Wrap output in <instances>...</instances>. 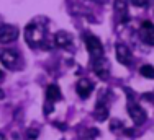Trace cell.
Returning a JSON list of instances; mask_svg holds the SVG:
<instances>
[{
  "instance_id": "cell-17",
  "label": "cell",
  "mask_w": 154,
  "mask_h": 140,
  "mask_svg": "<svg viewBox=\"0 0 154 140\" xmlns=\"http://www.w3.org/2000/svg\"><path fill=\"white\" fill-rule=\"evenodd\" d=\"M0 140H7V139H5V135H3V134H0Z\"/></svg>"
},
{
  "instance_id": "cell-9",
  "label": "cell",
  "mask_w": 154,
  "mask_h": 140,
  "mask_svg": "<svg viewBox=\"0 0 154 140\" xmlns=\"http://www.w3.org/2000/svg\"><path fill=\"white\" fill-rule=\"evenodd\" d=\"M115 54H116V60L123 65H130L131 64V51L126 44H116L115 46Z\"/></svg>"
},
{
  "instance_id": "cell-3",
  "label": "cell",
  "mask_w": 154,
  "mask_h": 140,
  "mask_svg": "<svg viewBox=\"0 0 154 140\" xmlns=\"http://www.w3.org/2000/svg\"><path fill=\"white\" fill-rule=\"evenodd\" d=\"M128 114H130V117L133 119V122L136 124V126H141V124L146 122V119H148L146 111L138 104V103H134L133 99H128Z\"/></svg>"
},
{
  "instance_id": "cell-5",
  "label": "cell",
  "mask_w": 154,
  "mask_h": 140,
  "mask_svg": "<svg viewBox=\"0 0 154 140\" xmlns=\"http://www.w3.org/2000/svg\"><path fill=\"white\" fill-rule=\"evenodd\" d=\"M128 5H130V0H115V16L118 20V23H128L130 21V13H128Z\"/></svg>"
},
{
  "instance_id": "cell-11",
  "label": "cell",
  "mask_w": 154,
  "mask_h": 140,
  "mask_svg": "<svg viewBox=\"0 0 154 140\" xmlns=\"http://www.w3.org/2000/svg\"><path fill=\"white\" fill-rule=\"evenodd\" d=\"M108 104L107 103H103V99H98V103L95 104V109H94V117L97 121H105L108 119Z\"/></svg>"
},
{
  "instance_id": "cell-19",
  "label": "cell",
  "mask_w": 154,
  "mask_h": 140,
  "mask_svg": "<svg viewBox=\"0 0 154 140\" xmlns=\"http://www.w3.org/2000/svg\"><path fill=\"white\" fill-rule=\"evenodd\" d=\"M3 78V73H2V70H0V80H2Z\"/></svg>"
},
{
  "instance_id": "cell-8",
  "label": "cell",
  "mask_w": 154,
  "mask_h": 140,
  "mask_svg": "<svg viewBox=\"0 0 154 140\" xmlns=\"http://www.w3.org/2000/svg\"><path fill=\"white\" fill-rule=\"evenodd\" d=\"M139 38L148 46H154V25L151 21H144L139 28Z\"/></svg>"
},
{
  "instance_id": "cell-12",
  "label": "cell",
  "mask_w": 154,
  "mask_h": 140,
  "mask_svg": "<svg viewBox=\"0 0 154 140\" xmlns=\"http://www.w3.org/2000/svg\"><path fill=\"white\" fill-rule=\"evenodd\" d=\"M54 41L59 47H64V49H69V47L72 46V36L69 34L67 31H59L56 33V36H54Z\"/></svg>"
},
{
  "instance_id": "cell-2",
  "label": "cell",
  "mask_w": 154,
  "mask_h": 140,
  "mask_svg": "<svg viewBox=\"0 0 154 140\" xmlns=\"http://www.w3.org/2000/svg\"><path fill=\"white\" fill-rule=\"evenodd\" d=\"M84 42H85V47L89 51L92 60L95 59H100V57H105V51H103V44L100 42V39L94 34H84Z\"/></svg>"
},
{
  "instance_id": "cell-16",
  "label": "cell",
  "mask_w": 154,
  "mask_h": 140,
  "mask_svg": "<svg viewBox=\"0 0 154 140\" xmlns=\"http://www.w3.org/2000/svg\"><path fill=\"white\" fill-rule=\"evenodd\" d=\"M5 98V93H3V90H0V99H3Z\"/></svg>"
},
{
  "instance_id": "cell-14",
  "label": "cell",
  "mask_w": 154,
  "mask_h": 140,
  "mask_svg": "<svg viewBox=\"0 0 154 140\" xmlns=\"http://www.w3.org/2000/svg\"><path fill=\"white\" fill-rule=\"evenodd\" d=\"M139 73H141L144 78H149V80H154V67L149 64L143 65L141 69H139Z\"/></svg>"
},
{
  "instance_id": "cell-18",
  "label": "cell",
  "mask_w": 154,
  "mask_h": 140,
  "mask_svg": "<svg viewBox=\"0 0 154 140\" xmlns=\"http://www.w3.org/2000/svg\"><path fill=\"white\" fill-rule=\"evenodd\" d=\"M90 2H105V0H90Z\"/></svg>"
},
{
  "instance_id": "cell-10",
  "label": "cell",
  "mask_w": 154,
  "mask_h": 140,
  "mask_svg": "<svg viewBox=\"0 0 154 140\" xmlns=\"http://www.w3.org/2000/svg\"><path fill=\"white\" fill-rule=\"evenodd\" d=\"M75 90H77V95H79L80 98L85 99V98H89L90 93L94 91V83L89 82V80H85V78H82V80H79V82H77Z\"/></svg>"
},
{
  "instance_id": "cell-7",
  "label": "cell",
  "mask_w": 154,
  "mask_h": 140,
  "mask_svg": "<svg viewBox=\"0 0 154 140\" xmlns=\"http://www.w3.org/2000/svg\"><path fill=\"white\" fill-rule=\"evenodd\" d=\"M18 38V29L13 25H2L0 26V42L8 44Z\"/></svg>"
},
{
  "instance_id": "cell-1",
  "label": "cell",
  "mask_w": 154,
  "mask_h": 140,
  "mask_svg": "<svg viewBox=\"0 0 154 140\" xmlns=\"http://www.w3.org/2000/svg\"><path fill=\"white\" fill-rule=\"evenodd\" d=\"M45 28L38 21H33L25 28V41L30 44V47H38L45 41Z\"/></svg>"
},
{
  "instance_id": "cell-13",
  "label": "cell",
  "mask_w": 154,
  "mask_h": 140,
  "mask_svg": "<svg viewBox=\"0 0 154 140\" xmlns=\"http://www.w3.org/2000/svg\"><path fill=\"white\" fill-rule=\"evenodd\" d=\"M61 96H62V95H61V90H59V86H57V85L51 83L49 86L46 88V101L48 103H51V104H53V103L59 101Z\"/></svg>"
},
{
  "instance_id": "cell-4",
  "label": "cell",
  "mask_w": 154,
  "mask_h": 140,
  "mask_svg": "<svg viewBox=\"0 0 154 140\" xmlns=\"http://www.w3.org/2000/svg\"><path fill=\"white\" fill-rule=\"evenodd\" d=\"M92 69H94L95 75H97L100 80H107L110 77V64H108V60L105 57L92 60Z\"/></svg>"
},
{
  "instance_id": "cell-15",
  "label": "cell",
  "mask_w": 154,
  "mask_h": 140,
  "mask_svg": "<svg viewBox=\"0 0 154 140\" xmlns=\"http://www.w3.org/2000/svg\"><path fill=\"white\" fill-rule=\"evenodd\" d=\"M131 3H133L134 7H138V8H146V7L151 3V0H131Z\"/></svg>"
},
{
  "instance_id": "cell-6",
  "label": "cell",
  "mask_w": 154,
  "mask_h": 140,
  "mask_svg": "<svg viewBox=\"0 0 154 140\" xmlns=\"http://www.w3.org/2000/svg\"><path fill=\"white\" fill-rule=\"evenodd\" d=\"M18 60H20V56H18L17 51L13 49H3L0 51V62L3 64V67L7 69H15Z\"/></svg>"
}]
</instances>
